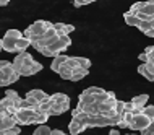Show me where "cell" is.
Wrapping results in <instances>:
<instances>
[{
    "label": "cell",
    "instance_id": "10",
    "mask_svg": "<svg viewBox=\"0 0 154 135\" xmlns=\"http://www.w3.org/2000/svg\"><path fill=\"white\" fill-rule=\"evenodd\" d=\"M131 121H133V114H131V111H125V112L122 114V117H120V122H119L117 127L128 129V127H130V124H131Z\"/></svg>",
    "mask_w": 154,
    "mask_h": 135
},
{
    "label": "cell",
    "instance_id": "20",
    "mask_svg": "<svg viewBox=\"0 0 154 135\" xmlns=\"http://www.w3.org/2000/svg\"><path fill=\"white\" fill-rule=\"evenodd\" d=\"M138 72H140V75H143L146 80H149V82H154V75L146 69V65H144V64H141V65L138 67Z\"/></svg>",
    "mask_w": 154,
    "mask_h": 135
},
{
    "label": "cell",
    "instance_id": "31",
    "mask_svg": "<svg viewBox=\"0 0 154 135\" xmlns=\"http://www.w3.org/2000/svg\"><path fill=\"white\" fill-rule=\"evenodd\" d=\"M143 114H144V116H148L149 117V119H154V106H148V104H146V106H144L143 108Z\"/></svg>",
    "mask_w": 154,
    "mask_h": 135
},
{
    "label": "cell",
    "instance_id": "27",
    "mask_svg": "<svg viewBox=\"0 0 154 135\" xmlns=\"http://www.w3.org/2000/svg\"><path fill=\"white\" fill-rule=\"evenodd\" d=\"M20 132H21V129H20L18 125H15V127H11V129L2 130V132H0V135H20Z\"/></svg>",
    "mask_w": 154,
    "mask_h": 135
},
{
    "label": "cell",
    "instance_id": "32",
    "mask_svg": "<svg viewBox=\"0 0 154 135\" xmlns=\"http://www.w3.org/2000/svg\"><path fill=\"white\" fill-rule=\"evenodd\" d=\"M66 67H68V69H76V67H78V64H76V59H75V57H68V60H66V64H65Z\"/></svg>",
    "mask_w": 154,
    "mask_h": 135
},
{
    "label": "cell",
    "instance_id": "37",
    "mask_svg": "<svg viewBox=\"0 0 154 135\" xmlns=\"http://www.w3.org/2000/svg\"><path fill=\"white\" fill-rule=\"evenodd\" d=\"M133 109V103L130 101V103H125V111H131Z\"/></svg>",
    "mask_w": 154,
    "mask_h": 135
},
{
    "label": "cell",
    "instance_id": "45",
    "mask_svg": "<svg viewBox=\"0 0 154 135\" xmlns=\"http://www.w3.org/2000/svg\"><path fill=\"white\" fill-rule=\"evenodd\" d=\"M152 20H154V15H152Z\"/></svg>",
    "mask_w": 154,
    "mask_h": 135
},
{
    "label": "cell",
    "instance_id": "11",
    "mask_svg": "<svg viewBox=\"0 0 154 135\" xmlns=\"http://www.w3.org/2000/svg\"><path fill=\"white\" fill-rule=\"evenodd\" d=\"M26 96H31V98H34L37 103H42L44 99L49 98V95H47L45 91H42V90H31V91L26 93Z\"/></svg>",
    "mask_w": 154,
    "mask_h": 135
},
{
    "label": "cell",
    "instance_id": "9",
    "mask_svg": "<svg viewBox=\"0 0 154 135\" xmlns=\"http://www.w3.org/2000/svg\"><path fill=\"white\" fill-rule=\"evenodd\" d=\"M15 125H16V122L13 119V116H0V132L7 130V129H11Z\"/></svg>",
    "mask_w": 154,
    "mask_h": 135
},
{
    "label": "cell",
    "instance_id": "16",
    "mask_svg": "<svg viewBox=\"0 0 154 135\" xmlns=\"http://www.w3.org/2000/svg\"><path fill=\"white\" fill-rule=\"evenodd\" d=\"M52 104H54V101H52L51 96H49L47 99H44L42 103H39V109H37L36 112H45V114H49V111H51V108H52Z\"/></svg>",
    "mask_w": 154,
    "mask_h": 135
},
{
    "label": "cell",
    "instance_id": "3",
    "mask_svg": "<svg viewBox=\"0 0 154 135\" xmlns=\"http://www.w3.org/2000/svg\"><path fill=\"white\" fill-rule=\"evenodd\" d=\"M34 62H36V60L32 59V56H31V54L24 50V52H18V56L15 57V60L11 62V65H13V70L16 72V73H18V70L21 69V67L32 65Z\"/></svg>",
    "mask_w": 154,
    "mask_h": 135
},
{
    "label": "cell",
    "instance_id": "38",
    "mask_svg": "<svg viewBox=\"0 0 154 135\" xmlns=\"http://www.w3.org/2000/svg\"><path fill=\"white\" fill-rule=\"evenodd\" d=\"M8 64H10V62H8V60H0V70H2V69H3V67H5V65H8Z\"/></svg>",
    "mask_w": 154,
    "mask_h": 135
},
{
    "label": "cell",
    "instance_id": "44",
    "mask_svg": "<svg viewBox=\"0 0 154 135\" xmlns=\"http://www.w3.org/2000/svg\"><path fill=\"white\" fill-rule=\"evenodd\" d=\"M127 135H133V133H127Z\"/></svg>",
    "mask_w": 154,
    "mask_h": 135
},
{
    "label": "cell",
    "instance_id": "33",
    "mask_svg": "<svg viewBox=\"0 0 154 135\" xmlns=\"http://www.w3.org/2000/svg\"><path fill=\"white\" fill-rule=\"evenodd\" d=\"M8 83H7V78L3 77V73H2V70H0V86H7Z\"/></svg>",
    "mask_w": 154,
    "mask_h": 135
},
{
    "label": "cell",
    "instance_id": "1",
    "mask_svg": "<svg viewBox=\"0 0 154 135\" xmlns=\"http://www.w3.org/2000/svg\"><path fill=\"white\" fill-rule=\"evenodd\" d=\"M72 44V39H70V36H59V39L55 41L52 46H49V47H45L41 50V54L45 57H55V56H59V54H62L63 50L68 47V46Z\"/></svg>",
    "mask_w": 154,
    "mask_h": 135
},
{
    "label": "cell",
    "instance_id": "2",
    "mask_svg": "<svg viewBox=\"0 0 154 135\" xmlns=\"http://www.w3.org/2000/svg\"><path fill=\"white\" fill-rule=\"evenodd\" d=\"M34 116H36L34 109H16V112L13 114V119L16 125H29L34 122Z\"/></svg>",
    "mask_w": 154,
    "mask_h": 135
},
{
    "label": "cell",
    "instance_id": "19",
    "mask_svg": "<svg viewBox=\"0 0 154 135\" xmlns=\"http://www.w3.org/2000/svg\"><path fill=\"white\" fill-rule=\"evenodd\" d=\"M49 114H45V112H36V116H34V122L32 124H37V125H41V124H45V122L49 121Z\"/></svg>",
    "mask_w": 154,
    "mask_h": 135
},
{
    "label": "cell",
    "instance_id": "24",
    "mask_svg": "<svg viewBox=\"0 0 154 135\" xmlns=\"http://www.w3.org/2000/svg\"><path fill=\"white\" fill-rule=\"evenodd\" d=\"M76 59V64L78 67H81V69H91V60L89 59H86V57H75Z\"/></svg>",
    "mask_w": 154,
    "mask_h": 135
},
{
    "label": "cell",
    "instance_id": "30",
    "mask_svg": "<svg viewBox=\"0 0 154 135\" xmlns=\"http://www.w3.org/2000/svg\"><path fill=\"white\" fill-rule=\"evenodd\" d=\"M115 112H117L119 116H122V114L125 112V101L117 99V103H115Z\"/></svg>",
    "mask_w": 154,
    "mask_h": 135
},
{
    "label": "cell",
    "instance_id": "5",
    "mask_svg": "<svg viewBox=\"0 0 154 135\" xmlns=\"http://www.w3.org/2000/svg\"><path fill=\"white\" fill-rule=\"evenodd\" d=\"M49 28H52V23L44 21V20H39V21H34V23H32L31 26L28 28V31H29L31 34H34V36H42Z\"/></svg>",
    "mask_w": 154,
    "mask_h": 135
},
{
    "label": "cell",
    "instance_id": "34",
    "mask_svg": "<svg viewBox=\"0 0 154 135\" xmlns=\"http://www.w3.org/2000/svg\"><path fill=\"white\" fill-rule=\"evenodd\" d=\"M140 60L143 62V64H146V62H148V54L146 52H141L140 54Z\"/></svg>",
    "mask_w": 154,
    "mask_h": 135
},
{
    "label": "cell",
    "instance_id": "15",
    "mask_svg": "<svg viewBox=\"0 0 154 135\" xmlns=\"http://www.w3.org/2000/svg\"><path fill=\"white\" fill-rule=\"evenodd\" d=\"M148 99H149L148 95H138L131 99V103H133V106H136V108H144L148 103Z\"/></svg>",
    "mask_w": 154,
    "mask_h": 135
},
{
    "label": "cell",
    "instance_id": "6",
    "mask_svg": "<svg viewBox=\"0 0 154 135\" xmlns=\"http://www.w3.org/2000/svg\"><path fill=\"white\" fill-rule=\"evenodd\" d=\"M42 70V64H39V62H34L32 65H28V67H21V69L18 70V75L20 77H31V75L37 73V72Z\"/></svg>",
    "mask_w": 154,
    "mask_h": 135
},
{
    "label": "cell",
    "instance_id": "23",
    "mask_svg": "<svg viewBox=\"0 0 154 135\" xmlns=\"http://www.w3.org/2000/svg\"><path fill=\"white\" fill-rule=\"evenodd\" d=\"M5 37H10V39H20V37H23V33L20 31V29H8L5 33Z\"/></svg>",
    "mask_w": 154,
    "mask_h": 135
},
{
    "label": "cell",
    "instance_id": "14",
    "mask_svg": "<svg viewBox=\"0 0 154 135\" xmlns=\"http://www.w3.org/2000/svg\"><path fill=\"white\" fill-rule=\"evenodd\" d=\"M15 39H10V37H2V49L7 50V52H15Z\"/></svg>",
    "mask_w": 154,
    "mask_h": 135
},
{
    "label": "cell",
    "instance_id": "28",
    "mask_svg": "<svg viewBox=\"0 0 154 135\" xmlns=\"http://www.w3.org/2000/svg\"><path fill=\"white\" fill-rule=\"evenodd\" d=\"M106 90H102V88H99V86H89V88H86L85 93L86 95H101V93H104Z\"/></svg>",
    "mask_w": 154,
    "mask_h": 135
},
{
    "label": "cell",
    "instance_id": "26",
    "mask_svg": "<svg viewBox=\"0 0 154 135\" xmlns=\"http://www.w3.org/2000/svg\"><path fill=\"white\" fill-rule=\"evenodd\" d=\"M5 96H7V98H10L11 101H15V104L18 103L20 99H21V98H20V95H18L15 90H7V91H5Z\"/></svg>",
    "mask_w": 154,
    "mask_h": 135
},
{
    "label": "cell",
    "instance_id": "36",
    "mask_svg": "<svg viewBox=\"0 0 154 135\" xmlns=\"http://www.w3.org/2000/svg\"><path fill=\"white\" fill-rule=\"evenodd\" d=\"M73 5L75 7H83L85 5V0H73Z\"/></svg>",
    "mask_w": 154,
    "mask_h": 135
},
{
    "label": "cell",
    "instance_id": "18",
    "mask_svg": "<svg viewBox=\"0 0 154 135\" xmlns=\"http://www.w3.org/2000/svg\"><path fill=\"white\" fill-rule=\"evenodd\" d=\"M54 103H57V104H65V103H70V98L65 95V93H55V95H52L51 96Z\"/></svg>",
    "mask_w": 154,
    "mask_h": 135
},
{
    "label": "cell",
    "instance_id": "42",
    "mask_svg": "<svg viewBox=\"0 0 154 135\" xmlns=\"http://www.w3.org/2000/svg\"><path fill=\"white\" fill-rule=\"evenodd\" d=\"M0 50H3V49H2V39H0Z\"/></svg>",
    "mask_w": 154,
    "mask_h": 135
},
{
    "label": "cell",
    "instance_id": "13",
    "mask_svg": "<svg viewBox=\"0 0 154 135\" xmlns=\"http://www.w3.org/2000/svg\"><path fill=\"white\" fill-rule=\"evenodd\" d=\"M29 46H31V43L26 39V37H20V39H16V43H15V52H24Z\"/></svg>",
    "mask_w": 154,
    "mask_h": 135
},
{
    "label": "cell",
    "instance_id": "35",
    "mask_svg": "<svg viewBox=\"0 0 154 135\" xmlns=\"http://www.w3.org/2000/svg\"><path fill=\"white\" fill-rule=\"evenodd\" d=\"M51 135H65V132H62V130H59V129H52Z\"/></svg>",
    "mask_w": 154,
    "mask_h": 135
},
{
    "label": "cell",
    "instance_id": "17",
    "mask_svg": "<svg viewBox=\"0 0 154 135\" xmlns=\"http://www.w3.org/2000/svg\"><path fill=\"white\" fill-rule=\"evenodd\" d=\"M123 18H125V23H127V24H130V26H136V28H138V24H140V21H141L138 16L128 13V11L123 15Z\"/></svg>",
    "mask_w": 154,
    "mask_h": 135
},
{
    "label": "cell",
    "instance_id": "12",
    "mask_svg": "<svg viewBox=\"0 0 154 135\" xmlns=\"http://www.w3.org/2000/svg\"><path fill=\"white\" fill-rule=\"evenodd\" d=\"M88 69H81V67H76V69H73V73H72V82H80L88 75Z\"/></svg>",
    "mask_w": 154,
    "mask_h": 135
},
{
    "label": "cell",
    "instance_id": "41",
    "mask_svg": "<svg viewBox=\"0 0 154 135\" xmlns=\"http://www.w3.org/2000/svg\"><path fill=\"white\" fill-rule=\"evenodd\" d=\"M93 2H96V0H85V5H88V3H93Z\"/></svg>",
    "mask_w": 154,
    "mask_h": 135
},
{
    "label": "cell",
    "instance_id": "8",
    "mask_svg": "<svg viewBox=\"0 0 154 135\" xmlns=\"http://www.w3.org/2000/svg\"><path fill=\"white\" fill-rule=\"evenodd\" d=\"M66 60H68V56H63V54H59V56H55L52 59V64H51V70L52 72H57L59 73L60 67L66 64Z\"/></svg>",
    "mask_w": 154,
    "mask_h": 135
},
{
    "label": "cell",
    "instance_id": "7",
    "mask_svg": "<svg viewBox=\"0 0 154 135\" xmlns=\"http://www.w3.org/2000/svg\"><path fill=\"white\" fill-rule=\"evenodd\" d=\"M88 129L86 127V124L83 121H78V119H72V122L68 124V130H70V133L72 135H78V133H81V132H85V130Z\"/></svg>",
    "mask_w": 154,
    "mask_h": 135
},
{
    "label": "cell",
    "instance_id": "21",
    "mask_svg": "<svg viewBox=\"0 0 154 135\" xmlns=\"http://www.w3.org/2000/svg\"><path fill=\"white\" fill-rule=\"evenodd\" d=\"M72 73H73V70L68 69L66 65H62L60 70H59V75H60L63 80H72Z\"/></svg>",
    "mask_w": 154,
    "mask_h": 135
},
{
    "label": "cell",
    "instance_id": "25",
    "mask_svg": "<svg viewBox=\"0 0 154 135\" xmlns=\"http://www.w3.org/2000/svg\"><path fill=\"white\" fill-rule=\"evenodd\" d=\"M75 31V26H73V24H65L63 23V26H62V29H60V31H59V36H68L70 34V33H73Z\"/></svg>",
    "mask_w": 154,
    "mask_h": 135
},
{
    "label": "cell",
    "instance_id": "29",
    "mask_svg": "<svg viewBox=\"0 0 154 135\" xmlns=\"http://www.w3.org/2000/svg\"><path fill=\"white\" fill-rule=\"evenodd\" d=\"M151 28H152L151 21H140V24H138V29H140L141 33H148Z\"/></svg>",
    "mask_w": 154,
    "mask_h": 135
},
{
    "label": "cell",
    "instance_id": "40",
    "mask_svg": "<svg viewBox=\"0 0 154 135\" xmlns=\"http://www.w3.org/2000/svg\"><path fill=\"white\" fill-rule=\"evenodd\" d=\"M8 2H10V0H0V7H5Z\"/></svg>",
    "mask_w": 154,
    "mask_h": 135
},
{
    "label": "cell",
    "instance_id": "22",
    "mask_svg": "<svg viewBox=\"0 0 154 135\" xmlns=\"http://www.w3.org/2000/svg\"><path fill=\"white\" fill-rule=\"evenodd\" d=\"M51 127L49 125H45V124H41V125H37V129L34 130V133L32 135H51Z\"/></svg>",
    "mask_w": 154,
    "mask_h": 135
},
{
    "label": "cell",
    "instance_id": "43",
    "mask_svg": "<svg viewBox=\"0 0 154 135\" xmlns=\"http://www.w3.org/2000/svg\"><path fill=\"white\" fill-rule=\"evenodd\" d=\"M140 135H146V133H140Z\"/></svg>",
    "mask_w": 154,
    "mask_h": 135
},
{
    "label": "cell",
    "instance_id": "4",
    "mask_svg": "<svg viewBox=\"0 0 154 135\" xmlns=\"http://www.w3.org/2000/svg\"><path fill=\"white\" fill-rule=\"evenodd\" d=\"M151 122L152 121L149 119L148 116H144V114H138V116H133V121H131V124H130V127H128V129L143 132L144 129H148L149 125H151Z\"/></svg>",
    "mask_w": 154,
    "mask_h": 135
},
{
    "label": "cell",
    "instance_id": "39",
    "mask_svg": "<svg viewBox=\"0 0 154 135\" xmlns=\"http://www.w3.org/2000/svg\"><path fill=\"white\" fill-rule=\"evenodd\" d=\"M109 135H120V132L117 129H110V132H109Z\"/></svg>",
    "mask_w": 154,
    "mask_h": 135
}]
</instances>
